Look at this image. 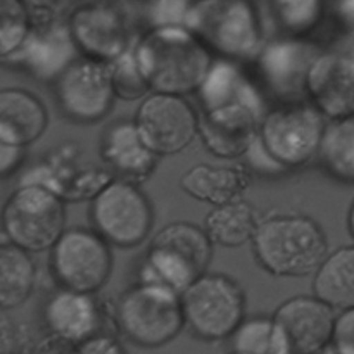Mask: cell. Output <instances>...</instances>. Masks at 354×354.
Returning <instances> with one entry per match:
<instances>
[{
  "mask_svg": "<svg viewBox=\"0 0 354 354\" xmlns=\"http://www.w3.org/2000/svg\"><path fill=\"white\" fill-rule=\"evenodd\" d=\"M133 47L152 92H197L213 64V52L187 26L151 28Z\"/></svg>",
  "mask_w": 354,
  "mask_h": 354,
  "instance_id": "cell-1",
  "label": "cell"
},
{
  "mask_svg": "<svg viewBox=\"0 0 354 354\" xmlns=\"http://www.w3.org/2000/svg\"><path fill=\"white\" fill-rule=\"evenodd\" d=\"M252 249L259 266L275 277L310 275L328 256L320 225L299 214H277L261 220Z\"/></svg>",
  "mask_w": 354,
  "mask_h": 354,
  "instance_id": "cell-2",
  "label": "cell"
},
{
  "mask_svg": "<svg viewBox=\"0 0 354 354\" xmlns=\"http://www.w3.org/2000/svg\"><path fill=\"white\" fill-rule=\"evenodd\" d=\"M214 54L254 61L265 47V26L252 0H196L185 24Z\"/></svg>",
  "mask_w": 354,
  "mask_h": 354,
  "instance_id": "cell-3",
  "label": "cell"
},
{
  "mask_svg": "<svg viewBox=\"0 0 354 354\" xmlns=\"http://www.w3.org/2000/svg\"><path fill=\"white\" fill-rule=\"evenodd\" d=\"M213 242L206 230L185 221L162 228L149 245L138 282L161 283L182 294L207 273Z\"/></svg>",
  "mask_w": 354,
  "mask_h": 354,
  "instance_id": "cell-4",
  "label": "cell"
},
{
  "mask_svg": "<svg viewBox=\"0 0 354 354\" xmlns=\"http://www.w3.org/2000/svg\"><path fill=\"white\" fill-rule=\"evenodd\" d=\"M116 324L128 341L142 348L168 344L185 324L182 294L161 283H135L118 299Z\"/></svg>",
  "mask_w": 354,
  "mask_h": 354,
  "instance_id": "cell-5",
  "label": "cell"
},
{
  "mask_svg": "<svg viewBox=\"0 0 354 354\" xmlns=\"http://www.w3.org/2000/svg\"><path fill=\"white\" fill-rule=\"evenodd\" d=\"M3 234L9 242L41 252L52 249L66 230L64 199L38 185H17L3 206Z\"/></svg>",
  "mask_w": 354,
  "mask_h": 354,
  "instance_id": "cell-6",
  "label": "cell"
},
{
  "mask_svg": "<svg viewBox=\"0 0 354 354\" xmlns=\"http://www.w3.org/2000/svg\"><path fill=\"white\" fill-rule=\"evenodd\" d=\"M325 128V116L311 102H286L266 111L259 140L280 165L290 169L317 158Z\"/></svg>",
  "mask_w": 354,
  "mask_h": 354,
  "instance_id": "cell-7",
  "label": "cell"
},
{
  "mask_svg": "<svg viewBox=\"0 0 354 354\" xmlns=\"http://www.w3.org/2000/svg\"><path fill=\"white\" fill-rule=\"evenodd\" d=\"M185 324L206 341L234 335L245 313V297L234 279L220 273H206L182 292Z\"/></svg>",
  "mask_w": 354,
  "mask_h": 354,
  "instance_id": "cell-8",
  "label": "cell"
},
{
  "mask_svg": "<svg viewBox=\"0 0 354 354\" xmlns=\"http://www.w3.org/2000/svg\"><path fill=\"white\" fill-rule=\"evenodd\" d=\"M93 230L111 245L135 248L154 227V207L138 183L113 178L90 204Z\"/></svg>",
  "mask_w": 354,
  "mask_h": 354,
  "instance_id": "cell-9",
  "label": "cell"
},
{
  "mask_svg": "<svg viewBox=\"0 0 354 354\" xmlns=\"http://www.w3.org/2000/svg\"><path fill=\"white\" fill-rule=\"evenodd\" d=\"M109 242L97 230L73 227L50 249V272L59 287L95 294L113 273Z\"/></svg>",
  "mask_w": 354,
  "mask_h": 354,
  "instance_id": "cell-10",
  "label": "cell"
},
{
  "mask_svg": "<svg viewBox=\"0 0 354 354\" xmlns=\"http://www.w3.org/2000/svg\"><path fill=\"white\" fill-rule=\"evenodd\" d=\"M61 113L73 123L92 124L104 120L113 107L114 92L109 62L78 57L54 82Z\"/></svg>",
  "mask_w": 354,
  "mask_h": 354,
  "instance_id": "cell-11",
  "label": "cell"
},
{
  "mask_svg": "<svg viewBox=\"0 0 354 354\" xmlns=\"http://www.w3.org/2000/svg\"><path fill=\"white\" fill-rule=\"evenodd\" d=\"M320 48L306 37H275L266 40L256 61L258 78L265 92L280 102H301Z\"/></svg>",
  "mask_w": 354,
  "mask_h": 354,
  "instance_id": "cell-12",
  "label": "cell"
},
{
  "mask_svg": "<svg viewBox=\"0 0 354 354\" xmlns=\"http://www.w3.org/2000/svg\"><path fill=\"white\" fill-rule=\"evenodd\" d=\"M50 10L52 7L35 6L30 35L14 54L3 57V62L24 69L40 82H55L78 59V47L69 24L55 19Z\"/></svg>",
  "mask_w": 354,
  "mask_h": 354,
  "instance_id": "cell-13",
  "label": "cell"
},
{
  "mask_svg": "<svg viewBox=\"0 0 354 354\" xmlns=\"http://www.w3.org/2000/svg\"><path fill=\"white\" fill-rule=\"evenodd\" d=\"M68 24L78 50L97 61L113 62L135 44L133 24L124 7L107 0L78 6Z\"/></svg>",
  "mask_w": 354,
  "mask_h": 354,
  "instance_id": "cell-14",
  "label": "cell"
},
{
  "mask_svg": "<svg viewBox=\"0 0 354 354\" xmlns=\"http://www.w3.org/2000/svg\"><path fill=\"white\" fill-rule=\"evenodd\" d=\"M135 123L158 156L178 154L199 133L197 113L183 95L175 93H149L138 107Z\"/></svg>",
  "mask_w": 354,
  "mask_h": 354,
  "instance_id": "cell-15",
  "label": "cell"
},
{
  "mask_svg": "<svg viewBox=\"0 0 354 354\" xmlns=\"http://www.w3.org/2000/svg\"><path fill=\"white\" fill-rule=\"evenodd\" d=\"M265 111L245 102H234L204 111L199 118V135L213 156L235 159L245 156L256 140Z\"/></svg>",
  "mask_w": 354,
  "mask_h": 354,
  "instance_id": "cell-16",
  "label": "cell"
},
{
  "mask_svg": "<svg viewBox=\"0 0 354 354\" xmlns=\"http://www.w3.org/2000/svg\"><path fill=\"white\" fill-rule=\"evenodd\" d=\"M275 322L290 354H318L334 339V308L320 297L297 296L277 310Z\"/></svg>",
  "mask_w": 354,
  "mask_h": 354,
  "instance_id": "cell-17",
  "label": "cell"
},
{
  "mask_svg": "<svg viewBox=\"0 0 354 354\" xmlns=\"http://www.w3.org/2000/svg\"><path fill=\"white\" fill-rule=\"evenodd\" d=\"M306 97L330 121L354 116V55L322 52L308 76Z\"/></svg>",
  "mask_w": 354,
  "mask_h": 354,
  "instance_id": "cell-18",
  "label": "cell"
},
{
  "mask_svg": "<svg viewBox=\"0 0 354 354\" xmlns=\"http://www.w3.org/2000/svg\"><path fill=\"white\" fill-rule=\"evenodd\" d=\"M100 158L114 178L142 183L154 173L159 156L145 144L135 121L116 120L104 128Z\"/></svg>",
  "mask_w": 354,
  "mask_h": 354,
  "instance_id": "cell-19",
  "label": "cell"
},
{
  "mask_svg": "<svg viewBox=\"0 0 354 354\" xmlns=\"http://www.w3.org/2000/svg\"><path fill=\"white\" fill-rule=\"evenodd\" d=\"M44 320L52 335L80 344L100 334L104 315L95 294L61 287L48 297Z\"/></svg>",
  "mask_w": 354,
  "mask_h": 354,
  "instance_id": "cell-20",
  "label": "cell"
},
{
  "mask_svg": "<svg viewBox=\"0 0 354 354\" xmlns=\"http://www.w3.org/2000/svg\"><path fill=\"white\" fill-rule=\"evenodd\" d=\"M48 114L44 102L24 88L0 93V142L28 147L45 133Z\"/></svg>",
  "mask_w": 354,
  "mask_h": 354,
  "instance_id": "cell-21",
  "label": "cell"
},
{
  "mask_svg": "<svg viewBox=\"0 0 354 354\" xmlns=\"http://www.w3.org/2000/svg\"><path fill=\"white\" fill-rule=\"evenodd\" d=\"M204 111L216 109L234 102H245L265 111V102L258 86L245 76L237 61L216 59L211 64L203 85L197 90Z\"/></svg>",
  "mask_w": 354,
  "mask_h": 354,
  "instance_id": "cell-22",
  "label": "cell"
},
{
  "mask_svg": "<svg viewBox=\"0 0 354 354\" xmlns=\"http://www.w3.org/2000/svg\"><path fill=\"white\" fill-rule=\"evenodd\" d=\"M248 185L249 175L242 166L197 165L180 180V187L187 196L213 206L241 199Z\"/></svg>",
  "mask_w": 354,
  "mask_h": 354,
  "instance_id": "cell-23",
  "label": "cell"
},
{
  "mask_svg": "<svg viewBox=\"0 0 354 354\" xmlns=\"http://www.w3.org/2000/svg\"><path fill=\"white\" fill-rule=\"evenodd\" d=\"M259 214L251 203L235 199L232 203L214 206L204 221V230L211 242L223 248H241L252 242L258 232Z\"/></svg>",
  "mask_w": 354,
  "mask_h": 354,
  "instance_id": "cell-24",
  "label": "cell"
},
{
  "mask_svg": "<svg viewBox=\"0 0 354 354\" xmlns=\"http://www.w3.org/2000/svg\"><path fill=\"white\" fill-rule=\"evenodd\" d=\"M315 296L334 310L354 308V245L328 254L315 275Z\"/></svg>",
  "mask_w": 354,
  "mask_h": 354,
  "instance_id": "cell-25",
  "label": "cell"
},
{
  "mask_svg": "<svg viewBox=\"0 0 354 354\" xmlns=\"http://www.w3.org/2000/svg\"><path fill=\"white\" fill-rule=\"evenodd\" d=\"M263 26L277 37H306L322 19V0H261Z\"/></svg>",
  "mask_w": 354,
  "mask_h": 354,
  "instance_id": "cell-26",
  "label": "cell"
},
{
  "mask_svg": "<svg viewBox=\"0 0 354 354\" xmlns=\"http://www.w3.org/2000/svg\"><path fill=\"white\" fill-rule=\"evenodd\" d=\"M37 268L30 252L12 242L0 245V306L12 310L31 296Z\"/></svg>",
  "mask_w": 354,
  "mask_h": 354,
  "instance_id": "cell-27",
  "label": "cell"
},
{
  "mask_svg": "<svg viewBox=\"0 0 354 354\" xmlns=\"http://www.w3.org/2000/svg\"><path fill=\"white\" fill-rule=\"evenodd\" d=\"M318 159L332 178L354 183V116L327 123Z\"/></svg>",
  "mask_w": 354,
  "mask_h": 354,
  "instance_id": "cell-28",
  "label": "cell"
},
{
  "mask_svg": "<svg viewBox=\"0 0 354 354\" xmlns=\"http://www.w3.org/2000/svg\"><path fill=\"white\" fill-rule=\"evenodd\" d=\"M234 349L248 354H290L275 318H251L234 332Z\"/></svg>",
  "mask_w": 354,
  "mask_h": 354,
  "instance_id": "cell-29",
  "label": "cell"
},
{
  "mask_svg": "<svg viewBox=\"0 0 354 354\" xmlns=\"http://www.w3.org/2000/svg\"><path fill=\"white\" fill-rule=\"evenodd\" d=\"M0 52L2 59L14 54L33 28V10L26 0H2L0 3Z\"/></svg>",
  "mask_w": 354,
  "mask_h": 354,
  "instance_id": "cell-30",
  "label": "cell"
},
{
  "mask_svg": "<svg viewBox=\"0 0 354 354\" xmlns=\"http://www.w3.org/2000/svg\"><path fill=\"white\" fill-rule=\"evenodd\" d=\"M133 45L124 54L109 62L114 92H116V97L123 100L145 99L149 93H152L151 85L138 64Z\"/></svg>",
  "mask_w": 354,
  "mask_h": 354,
  "instance_id": "cell-31",
  "label": "cell"
},
{
  "mask_svg": "<svg viewBox=\"0 0 354 354\" xmlns=\"http://www.w3.org/2000/svg\"><path fill=\"white\" fill-rule=\"evenodd\" d=\"M196 0H149L145 21L149 28L185 26Z\"/></svg>",
  "mask_w": 354,
  "mask_h": 354,
  "instance_id": "cell-32",
  "label": "cell"
},
{
  "mask_svg": "<svg viewBox=\"0 0 354 354\" xmlns=\"http://www.w3.org/2000/svg\"><path fill=\"white\" fill-rule=\"evenodd\" d=\"M245 158H248V165L251 166L254 171L263 173V175H280V173H286V166L280 165L268 151L263 145V142L259 140V133L256 137V140L252 142V145L249 147V151L245 152Z\"/></svg>",
  "mask_w": 354,
  "mask_h": 354,
  "instance_id": "cell-33",
  "label": "cell"
},
{
  "mask_svg": "<svg viewBox=\"0 0 354 354\" xmlns=\"http://www.w3.org/2000/svg\"><path fill=\"white\" fill-rule=\"evenodd\" d=\"M335 351L339 354H354V308L346 310L335 320L334 339Z\"/></svg>",
  "mask_w": 354,
  "mask_h": 354,
  "instance_id": "cell-34",
  "label": "cell"
},
{
  "mask_svg": "<svg viewBox=\"0 0 354 354\" xmlns=\"http://www.w3.org/2000/svg\"><path fill=\"white\" fill-rule=\"evenodd\" d=\"M73 354H124L120 342L111 335L97 334L86 341L75 344Z\"/></svg>",
  "mask_w": 354,
  "mask_h": 354,
  "instance_id": "cell-35",
  "label": "cell"
},
{
  "mask_svg": "<svg viewBox=\"0 0 354 354\" xmlns=\"http://www.w3.org/2000/svg\"><path fill=\"white\" fill-rule=\"evenodd\" d=\"M23 145H14L7 144V142H0V175L2 178H9L12 173L17 171L21 162L24 161V152Z\"/></svg>",
  "mask_w": 354,
  "mask_h": 354,
  "instance_id": "cell-36",
  "label": "cell"
},
{
  "mask_svg": "<svg viewBox=\"0 0 354 354\" xmlns=\"http://www.w3.org/2000/svg\"><path fill=\"white\" fill-rule=\"evenodd\" d=\"M337 19L346 31L354 35V0H337Z\"/></svg>",
  "mask_w": 354,
  "mask_h": 354,
  "instance_id": "cell-37",
  "label": "cell"
},
{
  "mask_svg": "<svg viewBox=\"0 0 354 354\" xmlns=\"http://www.w3.org/2000/svg\"><path fill=\"white\" fill-rule=\"evenodd\" d=\"M31 2H33L35 6L54 7V6H59V3H62V2H64V0H31Z\"/></svg>",
  "mask_w": 354,
  "mask_h": 354,
  "instance_id": "cell-38",
  "label": "cell"
},
{
  "mask_svg": "<svg viewBox=\"0 0 354 354\" xmlns=\"http://www.w3.org/2000/svg\"><path fill=\"white\" fill-rule=\"evenodd\" d=\"M348 227H349V232H351V235L354 237V201H353V204H351V209H349Z\"/></svg>",
  "mask_w": 354,
  "mask_h": 354,
  "instance_id": "cell-39",
  "label": "cell"
},
{
  "mask_svg": "<svg viewBox=\"0 0 354 354\" xmlns=\"http://www.w3.org/2000/svg\"><path fill=\"white\" fill-rule=\"evenodd\" d=\"M234 354H248V353H239V351H235Z\"/></svg>",
  "mask_w": 354,
  "mask_h": 354,
  "instance_id": "cell-40",
  "label": "cell"
},
{
  "mask_svg": "<svg viewBox=\"0 0 354 354\" xmlns=\"http://www.w3.org/2000/svg\"><path fill=\"white\" fill-rule=\"evenodd\" d=\"M353 55H354V52H353Z\"/></svg>",
  "mask_w": 354,
  "mask_h": 354,
  "instance_id": "cell-41",
  "label": "cell"
},
{
  "mask_svg": "<svg viewBox=\"0 0 354 354\" xmlns=\"http://www.w3.org/2000/svg\"><path fill=\"white\" fill-rule=\"evenodd\" d=\"M337 354H339V353H337Z\"/></svg>",
  "mask_w": 354,
  "mask_h": 354,
  "instance_id": "cell-42",
  "label": "cell"
}]
</instances>
